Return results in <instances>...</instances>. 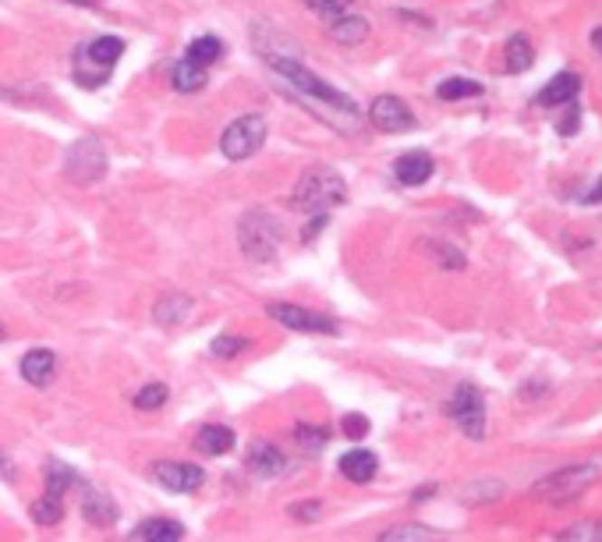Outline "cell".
<instances>
[{
  "label": "cell",
  "mask_w": 602,
  "mask_h": 542,
  "mask_svg": "<svg viewBox=\"0 0 602 542\" xmlns=\"http://www.w3.org/2000/svg\"><path fill=\"white\" fill-rule=\"evenodd\" d=\"M379 542H436V536L425 525H397V528H387Z\"/></svg>",
  "instance_id": "27"
},
{
  "label": "cell",
  "mask_w": 602,
  "mask_h": 542,
  "mask_svg": "<svg viewBox=\"0 0 602 542\" xmlns=\"http://www.w3.org/2000/svg\"><path fill=\"white\" fill-rule=\"evenodd\" d=\"M139 539L142 542H181L185 539V528L170 518H149L139 525Z\"/></svg>",
  "instance_id": "20"
},
{
  "label": "cell",
  "mask_w": 602,
  "mask_h": 542,
  "mask_svg": "<svg viewBox=\"0 0 602 542\" xmlns=\"http://www.w3.org/2000/svg\"><path fill=\"white\" fill-rule=\"evenodd\" d=\"M163 401H167V386H163V383H149V386H142V390L135 394V408H142V412L163 408Z\"/></svg>",
  "instance_id": "30"
},
{
  "label": "cell",
  "mask_w": 602,
  "mask_h": 542,
  "mask_svg": "<svg viewBox=\"0 0 602 542\" xmlns=\"http://www.w3.org/2000/svg\"><path fill=\"white\" fill-rule=\"evenodd\" d=\"M503 493V486L500 482H475V486H468L464 490V500L468 503H489V500H496Z\"/></svg>",
  "instance_id": "34"
},
{
  "label": "cell",
  "mask_w": 602,
  "mask_h": 542,
  "mask_svg": "<svg viewBox=\"0 0 602 542\" xmlns=\"http://www.w3.org/2000/svg\"><path fill=\"white\" fill-rule=\"evenodd\" d=\"M0 471H7V475H4L7 482H14V479H18V475H14V464H11V458H7V454H0Z\"/></svg>",
  "instance_id": "39"
},
{
  "label": "cell",
  "mask_w": 602,
  "mask_h": 542,
  "mask_svg": "<svg viewBox=\"0 0 602 542\" xmlns=\"http://www.w3.org/2000/svg\"><path fill=\"white\" fill-rule=\"evenodd\" d=\"M220 53H224V43L216 40V36H199V40L188 43V61L199 64V68L213 64V61H220Z\"/></svg>",
  "instance_id": "25"
},
{
  "label": "cell",
  "mask_w": 602,
  "mask_h": 542,
  "mask_svg": "<svg viewBox=\"0 0 602 542\" xmlns=\"http://www.w3.org/2000/svg\"><path fill=\"white\" fill-rule=\"evenodd\" d=\"M294 440H298L305 451H322L326 440H330V429H326V425H298V429H294Z\"/></svg>",
  "instance_id": "29"
},
{
  "label": "cell",
  "mask_w": 602,
  "mask_h": 542,
  "mask_svg": "<svg viewBox=\"0 0 602 542\" xmlns=\"http://www.w3.org/2000/svg\"><path fill=\"white\" fill-rule=\"evenodd\" d=\"M283 227L281 220L266 209H248L238 223V242L248 262H273V255L281 249Z\"/></svg>",
  "instance_id": "3"
},
{
  "label": "cell",
  "mask_w": 602,
  "mask_h": 542,
  "mask_svg": "<svg viewBox=\"0 0 602 542\" xmlns=\"http://www.w3.org/2000/svg\"><path fill=\"white\" fill-rule=\"evenodd\" d=\"M588 203H602V181L592 188V195H588Z\"/></svg>",
  "instance_id": "41"
},
{
  "label": "cell",
  "mask_w": 602,
  "mask_h": 542,
  "mask_svg": "<svg viewBox=\"0 0 602 542\" xmlns=\"http://www.w3.org/2000/svg\"><path fill=\"white\" fill-rule=\"evenodd\" d=\"M196 447H199L205 458H220L234 447V433L227 425H202L199 436H196Z\"/></svg>",
  "instance_id": "18"
},
{
  "label": "cell",
  "mask_w": 602,
  "mask_h": 542,
  "mask_svg": "<svg viewBox=\"0 0 602 542\" xmlns=\"http://www.w3.org/2000/svg\"><path fill=\"white\" fill-rule=\"evenodd\" d=\"M578 92H581V79H578L574 71H563V75H557L535 100H539V107H563V103H574Z\"/></svg>",
  "instance_id": "16"
},
{
  "label": "cell",
  "mask_w": 602,
  "mask_h": 542,
  "mask_svg": "<svg viewBox=\"0 0 602 542\" xmlns=\"http://www.w3.org/2000/svg\"><path fill=\"white\" fill-rule=\"evenodd\" d=\"M322 227H326V213H320V216H316V220H312V223H309V227H305V234H301V238H305V242H309V238H312V234H320Z\"/></svg>",
  "instance_id": "38"
},
{
  "label": "cell",
  "mask_w": 602,
  "mask_h": 542,
  "mask_svg": "<svg viewBox=\"0 0 602 542\" xmlns=\"http://www.w3.org/2000/svg\"><path fill=\"white\" fill-rule=\"evenodd\" d=\"M170 85H174L177 92H199L202 85H205V68L192 64V61L185 57V61H177V64L170 68Z\"/></svg>",
  "instance_id": "23"
},
{
  "label": "cell",
  "mask_w": 602,
  "mask_h": 542,
  "mask_svg": "<svg viewBox=\"0 0 602 542\" xmlns=\"http://www.w3.org/2000/svg\"><path fill=\"white\" fill-rule=\"evenodd\" d=\"M344 199H348V185L333 167H309L291 192V206L301 209V213H312V216L340 206Z\"/></svg>",
  "instance_id": "2"
},
{
  "label": "cell",
  "mask_w": 602,
  "mask_h": 542,
  "mask_svg": "<svg viewBox=\"0 0 602 542\" xmlns=\"http://www.w3.org/2000/svg\"><path fill=\"white\" fill-rule=\"evenodd\" d=\"M557 542H602V525L599 521H581V525L567 528Z\"/></svg>",
  "instance_id": "31"
},
{
  "label": "cell",
  "mask_w": 602,
  "mask_h": 542,
  "mask_svg": "<svg viewBox=\"0 0 602 542\" xmlns=\"http://www.w3.org/2000/svg\"><path fill=\"white\" fill-rule=\"evenodd\" d=\"M244 347H248V340H241V337H231V334H220L216 340H213V347H209V351H213L216 358H234V355H241Z\"/></svg>",
  "instance_id": "33"
},
{
  "label": "cell",
  "mask_w": 602,
  "mask_h": 542,
  "mask_svg": "<svg viewBox=\"0 0 602 542\" xmlns=\"http://www.w3.org/2000/svg\"><path fill=\"white\" fill-rule=\"evenodd\" d=\"M266 312L287 327L294 334H322V337H333L337 334V323L330 316H320V312H309L305 305H291V301H270Z\"/></svg>",
  "instance_id": "9"
},
{
  "label": "cell",
  "mask_w": 602,
  "mask_h": 542,
  "mask_svg": "<svg viewBox=\"0 0 602 542\" xmlns=\"http://www.w3.org/2000/svg\"><path fill=\"white\" fill-rule=\"evenodd\" d=\"M120 53H124V43H120L118 36H100V40L85 43L79 53H75V68H85V64H89V71L75 75L79 85L96 89V85L107 82V79H110V68L120 61Z\"/></svg>",
  "instance_id": "5"
},
{
  "label": "cell",
  "mask_w": 602,
  "mask_h": 542,
  "mask_svg": "<svg viewBox=\"0 0 602 542\" xmlns=\"http://www.w3.org/2000/svg\"><path fill=\"white\" fill-rule=\"evenodd\" d=\"M153 479L170 493H196L202 486V479H205V471L199 464H188V461H157L153 464Z\"/></svg>",
  "instance_id": "10"
},
{
  "label": "cell",
  "mask_w": 602,
  "mask_h": 542,
  "mask_svg": "<svg viewBox=\"0 0 602 542\" xmlns=\"http://www.w3.org/2000/svg\"><path fill=\"white\" fill-rule=\"evenodd\" d=\"M64 174L72 181H79V185L100 181L107 174V149H103V142L96 135H85L75 146H68V153H64Z\"/></svg>",
  "instance_id": "7"
},
{
  "label": "cell",
  "mask_w": 602,
  "mask_h": 542,
  "mask_svg": "<svg viewBox=\"0 0 602 542\" xmlns=\"http://www.w3.org/2000/svg\"><path fill=\"white\" fill-rule=\"evenodd\" d=\"M263 138H266V118L244 114V118H238V121H231V125L224 128V135H220V153H224L231 164H241V160H248L252 153H259Z\"/></svg>",
  "instance_id": "6"
},
{
  "label": "cell",
  "mask_w": 602,
  "mask_h": 542,
  "mask_svg": "<svg viewBox=\"0 0 602 542\" xmlns=\"http://www.w3.org/2000/svg\"><path fill=\"white\" fill-rule=\"evenodd\" d=\"M320 514H322L320 500H298V503H291V518H294V521H316Z\"/></svg>",
  "instance_id": "36"
},
{
  "label": "cell",
  "mask_w": 602,
  "mask_h": 542,
  "mask_svg": "<svg viewBox=\"0 0 602 542\" xmlns=\"http://www.w3.org/2000/svg\"><path fill=\"white\" fill-rule=\"evenodd\" d=\"M368 121L379 131H411L415 128V114L404 103L401 96H376L368 107Z\"/></svg>",
  "instance_id": "11"
},
{
  "label": "cell",
  "mask_w": 602,
  "mask_h": 542,
  "mask_svg": "<svg viewBox=\"0 0 602 542\" xmlns=\"http://www.w3.org/2000/svg\"><path fill=\"white\" fill-rule=\"evenodd\" d=\"M72 4H79V7H92L96 0H72Z\"/></svg>",
  "instance_id": "43"
},
{
  "label": "cell",
  "mask_w": 602,
  "mask_h": 542,
  "mask_svg": "<svg viewBox=\"0 0 602 542\" xmlns=\"http://www.w3.org/2000/svg\"><path fill=\"white\" fill-rule=\"evenodd\" d=\"M266 57V64L281 75L287 85H294L298 92H305L309 100H316L320 107H333V110H340V114H348V118H355L358 114V107H355V100L348 96V92H340V89H333L330 82H322L320 75H312L305 64H298L294 57H277V53H263Z\"/></svg>",
  "instance_id": "1"
},
{
  "label": "cell",
  "mask_w": 602,
  "mask_h": 542,
  "mask_svg": "<svg viewBox=\"0 0 602 542\" xmlns=\"http://www.w3.org/2000/svg\"><path fill=\"white\" fill-rule=\"evenodd\" d=\"M43 471H46V493H57V497H64L75 482H79V475H75V468L72 464H64V461L50 458L43 464Z\"/></svg>",
  "instance_id": "22"
},
{
  "label": "cell",
  "mask_w": 602,
  "mask_h": 542,
  "mask_svg": "<svg viewBox=\"0 0 602 542\" xmlns=\"http://www.w3.org/2000/svg\"><path fill=\"white\" fill-rule=\"evenodd\" d=\"M429 252H433V259L440 262L443 270H464V255L454 249V245H440V242H429Z\"/></svg>",
  "instance_id": "32"
},
{
  "label": "cell",
  "mask_w": 602,
  "mask_h": 542,
  "mask_svg": "<svg viewBox=\"0 0 602 542\" xmlns=\"http://www.w3.org/2000/svg\"><path fill=\"white\" fill-rule=\"evenodd\" d=\"M507 71H528L531 68V61H535V53H531V43L524 33H514L511 40H507Z\"/></svg>",
  "instance_id": "24"
},
{
  "label": "cell",
  "mask_w": 602,
  "mask_h": 542,
  "mask_svg": "<svg viewBox=\"0 0 602 542\" xmlns=\"http://www.w3.org/2000/svg\"><path fill=\"white\" fill-rule=\"evenodd\" d=\"M433 493H436V486H422V490H418L411 500H425V497H433Z\"/></svg>",
  "instance_id": "40"
},
{
  "label": "cell",
  "mask_w": 602,
  "mask_h": 542,
  "mask_svg": "<svg viewBox=\"0 0 602 542\" xmlns=\"http://www.w3.org/2000/svg\"><path fill=\"white\" fill-rule=\"evenodd\" d=\"M53 373H57V355L50 347H33L25 358H22V379L33 383L36 390L50 386L53 383Z\"/></svg>",
  "instance_id": "12"
},
{
  "label": "cell",
  "mask_w": 602,
  "mask_h": 542,
  "mask_svg": "<svg viewBox=\"0 0 602 542\" xmlns=\"http://www.w3.org/2000/svg\"><path fill=\"white\" fill-rule=\"evenodd\" d=\"M244 464H248V471H252L255 479H277L283 468H287V458H283L273 443H252Z\"/></svg>",
  "instance_id": "13"
},
{
  "label": "cell",
  "mask_w": 602,
  "mask_h": 542,
  "mask_svg": "<svg viewBox=\"0 0 602 542\" xmlns=\"http://www.w3.org/2000/svg\"><path fill=\"white\" fill-rule=\"evenodd\" d=\"M0 340H4V323H0Z\"/></svg>",
  "instance_id": "44"
},
{
  "label": "cell",
  "mask_w": 602,
  "mask_h": 542,
  "mask_svg": "<svg viewBox=\"0 0 602 542\" xmlns=\"http://www.w3.org/2000/svg\"><path fill=\"white\" fill-rule=\"evenodd\" d=\"M365 433H368V418L358 415V412L344 415V436L348 440H365Z\"/></svg>",
  "instance_id": "37"
},
{
  "label": "cell",
  "mask_w": 602,
  "mask_h": 542,
  "mask_svg": "<svg viewBox=\"0 0 602 542\" xmlns=\"http://www.w3.org/2000/svg\"><path fill=\"white\" fill-rule=\"evenodd\" d=\"M433 170H436L433 157H429V153H422V149H415V153H404L401 160H397L394 174H397V181H401V185L415 188V185H425V181L433 177Z\"/></svg>",
  "instance_id": "14"
},
{
  "label": "cell",
  "mask_w": 602,
  "mask_h": 542,
  "mask_svg": "<svg viewBox=\"0 0 602 542\" xmlns=\"http://www.w3.org/2000/svg\"><path fill=\"white\" fill-rule=\"evenodd\" d=\"M482 85L472 82V79H446V82H440V89H436V96L440 100H468V96H479Z\"/></svg>",
  "instance_id": "28"
},
{
  "label": "cell",
  "mask_w": 602,
  "mask_h": 542,
  "mask_svg": "<svg viewBox=\"0 0 602 542\" xmlns=\"http://www.w3.org/2000/svg\"><path fill=\"white\" fill-rule=\"evenodd\" d=\"M330 36L344 46H358L365 36H368V22L361 14H340L333 25H330Z\"/></svg>",
  "instance_id": "21"
},
{
  "label": "cell",
  "mask_w": 602,
  "mask_h": 542,
  "mask_svg": "<svg viewBox=\"0 0 602 542\" xmlns=\"http://www.w3.org/2000/svg\"><path fill=\"white\" fill-rule=\"evenodd\" d=\"M596 479H599V468H596V464H570V468H560V471L539 479L528 493H531L535 500L567 503V500H574V497H581Z\"/></svg>",
  "instance_id": "4"
},
{
  "label": "cell",
  "mask_w": 602,
  "mask_h": 542,
  "mask_svg": "<svg viewBox=\"0 0 602 542\" xmlns=\"http://www.w3.org/2000/svg\"><path fill=\"white\" fill-rule=\"evenodd\" d=\"M446 415L454 418V425L472 436V440H482L485 436V401H482L479 386L472 383H461L454 390V397L446 401Z\"/></svg>",
  "instance_id": "8"
},
{
  "label": "cell",
  "mask_w": 602,
  "mask_h": 542,
  "mask_svg": "<svg viewBox=\"0 0 602 542\" xmlns=\"http://www.w3.org/2000/svg\"><path fill=\"white\" fill-rule=\"evenodd\" d=\"M312 11H320V14H326V18H340V14H348L351 11V4L355 0H305Z\"/></svg>",
  "instance_id": "35"
},
{
  "label": "cell",
  "mask_w": 602,
  "mask_h": 542,
  "mask_svg": "<svg viewBox=\"0 0 602 542\" xmlns=\"http://www.w3.org/2000/svg\"><path fill=\"white\" fill-rule=\"evenodd\" d=\"M592 43H596V50L602 53V29H596V33H592Z\"/></svg>",
  "instance_id": "42"
},
{
  "label": "cell",
  "mask_w": 602,
  "mask_h": 542,
  "mask_svg": "<svg viewBox=\"0 0 602 542\" xmlns=\"http://www.w3.org/2000/svg\"><path fill=\"white\" fill-rule=\"evenodd\" d=\"M337 468H340V475H344L348 482H358L361 486V482H368V479L379 471V461H376L372 451H361L358 447V451H348V454L340 458Z\"/></svg>",
  "instance_id": "17"
},
{
  "label": "cell",
  "mask_w": 602,
  "mask_h": 542,
  "mask_svg": "<svg viewBox=\"0 0 602 542\" xmlns=\"http://www.w3.org/2000/svg\"><path fill=\"white\" fill-rule=\"evenodd\" d=\"M61 518H64V497L43 493L40 500L33 503V521H40V525H57Z\"/></svg>",
  "instance_id": "26"
},
{
  "label": "cell",
  "mask_w": 602,
  "mask_h": 542,
  "mask_svg": "<svg viewBox=\"0 0 602 542\" xmlns=\"http://www.w3.org/2000/svg\"><path fill=\"white\" fill-rule=\"evenodd\" d=\"M188 312H192V298H188V294H167V298L157 301V309H153V316H157L160 327H177V323H185Z\"/></svg>",
  "instance_id": "19"
},
{
  "label": "cell",
  "mask_w": 602,
  "mask_h": 542,
  "mask_svg": "<svg viewBox=\"0 0 602 542\" xmlns=\"http://www.w3.org/2000/svg\"><path fill=\"white\" fill-rule=\"evenodd\" d=\"M81 514H85V521H92V525H100V528H110V525L118 521V503L110 500L103 490H85V497H81Z\"/></svg>",
  "instance_id": "15"
}]
</instances>
